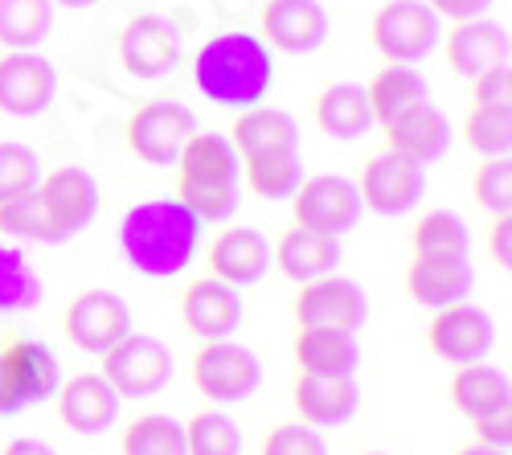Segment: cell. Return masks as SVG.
<instances>
[{
  "mask_svg": "<svg viewBox=\"0 0 512 455\" xmlns=\"http://www.w3.org/2000/svg\"><path fill=\"white\" fill-rule=\"evenodd\" d=\"M201 226L205 222L177 197L140 201L119 222L123 259L132 263V271H140L148 279H173L197 259Z\"/></svg>",
  "mask_w": 512,
  "mask_h": 455,
  "instance_id": "6da1fadb",
  "label": "cell"
},
{
  "mask_svg": "<svg viewBox=\"0 0 512 455\" xmlns=\"http://www.w3.org/2000/svg\"><path fill=\"white\" fill-rule=\"evenodd\" d=\"M193 82L213 107H259L275 87V50L254 33H218L193 58Z\"/></svg>",
  "mask_w": 512,
  "mask_h": 455,
  "instance_id": "7a4b0ae2",
  "label": "cell"
},
{
  "mask_svg": "<svg viewBox=\"0 0 512 455\" xmlns=\"http://www.w3.org/2000/svg\"><path fill=\"white\" fill-rule=\"evenodd\" d=\"M181 205L209 226L230 222L242 205V160L222 132H193L177 156V193Z\"/></svg>",
  "mask_w": 512,
  "mask_h": 455,
  "instance_id": "3957f363",
  "label": "cell"
},
{
  "mask_svg": "<svg viewBox=\"0 0 512 455\" xmlns=\"http://www.w3.org/2000/svg\"><path fill=\"white\" fill-rule=\"evenodd\" d=\"M369 41L390 66H418L439 50L443 17L426 0H390L373 13Z\"/></svg>",
  "mask_w": 512,
  "mask_h": 455,
  "instance_id": "277c9868",
  "label": "cell"
},
{
  "mask_svg": "<svg viewBox=\"0 0 512 455\" xmlns=\"http://www.w3.org/2000/svg\"><path fill=\"white\" fill-rule=\"evenodd\" d=\"M58 386H62V369L50 345L29 337H9L0 345V419L50 402Z\"/></svg>",
  "mask_w": 512,
  "mask_h": 455,
  "instance_id": "5b68a950",
  "label": "cell"
},
{
  "mask_svg": "<svg viewBox=\"0 0 512 455\" xmlns=\"http://www.w3.org/2000/svg\"><path fill=\"white\" fill-rule=\"evenodd\" d=\"M259 382H263V361L254 357V349L238 345L234 337L205 341L193 353V386L213 406L246 402L254 390H259Z\"/></svg>",
  "mask_w": 512,
  "mask_h": 455,
  "instance_id": "8992f818",
  "label": "cell"
},
{
  "mask_svg": "<svg viewBox=\"0 0 512 455\" xmlns=\"http://www.w3.org/2000/svg\"><path fill=\"white\" fill-rule=\"evenodd\" d=\"M103 378L119 398H152L173 378V349L152 333H127L103 353Z\"/></svg>",
  "mask_w": 512,
  "mask_h": 455,
  "instance_id": "52a82bcc",
  "label": "cell"
},
{
  "mask_svg": "<svg viewBox=\"0 0 512 455\" xmlns=\"http://www.w3.org/2000/svg\"><path fill=\"white\" fill-rule=\"evenodd\" d=\"M193 132H197V119L185 103L148 99L144 107L132 111V119H127V148H132L144 164L168 169V164H177V156Z\"/></svg>",
  "mask_w": 512,
  "mask_h": 455,
  "instance_id": "ba28073f",
  "label": "cell"
},
{
  "mask_svg": "<svg viewBox=\"0 0 512 455\" xmlns=\"http://www.w3.org/2000/svg\"><path fill=\"white\" fill-rule=\"evenodd\" d=\"M291 316L300 328H345V333H357L369 320V300L357 279L332 271L300 283V296L291 300Z\"/></svg>",
  "mask_w": 512,
  "mask_h": 455,
  "instance_id": "9c48e42d",
  "label": "cell"
},
{
  "mask_svg": "<svg viewBox=\"0 0 512 455\" xmlns=\"http://www.w3.org/2000/svg\"><path fill=\"white\" fill-rule=\"evenodd\" d=\"M62 333L74 349L103 357L111 345H119L127 333H132V312H127L123 296L107 292V287H87V292H78L66 304Z\"/></svg>",
  "mask_w": 512,
  "mask_h": 455,
  "instance_id": "30bf717a",
  "label": "cell"
},
{
  "mask_svg": "<svg viewBox=\"0 0 512 455\" xmlns=\"http://www.w3.org/2000/svg\"><path fill=\"white\" fill-rule=\"evenodd\" d=\"M291 222L300 230H316V234H328V238H340L349 234L365 205L357 197V185L345 181V177H304V185L295 189L291 197Z\"/></svg>",
  "mask_w": 512,
  "mask_h": 455,
  "instance_id": "8fae6325",
  "label": "cell"
},
{
  "mask_svg": "<svg viewBox=\"0 0 512 455\" xmlns=\"http://www.w3.org/2000/svg\"><path fill=\"white\" fill-rule=\"evenodd\" d=\"M426 193V169L406 156L394 152H377L365 160L361 181H357V197L365 210L381 214V218H398L410 214Z\"/></svg>",
  "mask_w": 512,
  "mask_h": 455,
  "instance_id": "7c38bea8",
  "label": "cell"
},
{
  "mask_svg": "<svg viewBox=\"0 0 512 455\" xmlns=\"http://www.w3.org/2000/svg\"><path fill=\"white\" fill-rule=\"evenodd\" d=\"M426 345L431 353L447 365H472V361H484L496 345V320L472 304H447L431 316V328H426Z\"/></svg>",
  "mask_w": 512,
  "mask_h": 455,
  "instance_id": "4fadbf2b",
  "label": "cell"
},
{
  "mask_svg": "<svg viewBox=\"0 0 512 455\" xmlns=\"http://www.w3.org/2000/svg\"><path fill=\"white\" fill-rule=\"evenodd\" d=\"M41 210H46L54 246L78 238L99 214V181L87 169H58L37 181Z\"/></svg>",
  "mask_w": 512,
  "mask_h": 455,
  "instance_id": "5bb4252c",
  "label": "cell"
},
{
  "mask_svg": "<svg viewBox=\"0 0 512 455\" xmlns=\"http://www.w3.org/2000/svg\"><path fill=\"white\" fill-rule=\"evenodd\" d=\"M58 95V70L37 50H9L0 58V111L33 119Z\"/></svg>",
  "mask_w": 512,
  "mask_h": 455,
  "instance_id": "9a60e30c",
  "label": "cell"
},
{
  "mask_svg": "<svg viewBox=\"0 0 512 455\" xmlns=\"http://www.w3.org/2000/svg\"><path fill=\"white\" fill-rule=\"evenodd\" d=\"M177 312H181L185 333H193L197 341H226L242 324V296H238V287L205 275V279H193L181 292Z\"/></svg>",
  "mask_w": 512,
  "mask_h": 455,
  "instance_id": "2e32d148",
  "label": "cell"
},
{
  "mask_svg": "<svg viewBox=\"0 0 512 455\" xmlns=\"http://www.w3.org/2000/svg\"><path fill=\"white\" fill-rule=\"evenodd\" d=\"M476 287L472 255H414L406 267V296L418 308H447L463 304Z\"/></svg>",
  "mask_w": 512,
  "mask_h": 455,
  "instance_id": "e0dca14e",
  "label": "cell"
},
{
  "mask_svg": "<svg viewBox=\"0 0 512 455\" xmlns=\"http://www.w3.org/2000/svg\"><path fill=\"white\" fill-rule=\"evenodd\" d=\"M119 62L132 78H164L181 62V33L164 17H136L119 33Z\"/></svg>",
  "mask_w": 512,
  "mask_h": 455,
  "instance_id": "ac0fdd59",
  "label": "cell"
},
{
  "mask_svg": "<svg viewBox=\"0 0 512 455\" xmlns=\"http://www.w3.org/2000/svg\"><path fill=\"white\" fill-rule=\"evenodd\" d=\"M263 41L279 54H316L332 25H328V13L320 0H267L263 5Z\"/></svg>",
  "mask_w": 512,
  "mask_h": 455,
  "instance_id": "d6986e66",
  "label": "cell"
},
{
  "mask_svg": "<svg viewBox=\"0 0 512 455\" xmlns=\"http://www.w3.org/2000/svg\"><path fill=\"white\" fill-rule=\"evenodd\" d=\"M205 267L213 279H222L230 287H254L259 279H267V271L275 267L271 259V242L250 230V226H230L209 242L205 251Z\"/></svg>",
  "mask_w": 512,
  "mask_h": 455,
  "instance_id": "ffe728a7",
  "label": "cell"
},
{
  "mask_svg": "<svg viewBox=\"0 0 512 455\" xmlns=\"http://www.w3.org/2000/svg\"><path fill=\"white\" fill-rule=\"evenodd\" d=\"M58 402V419L74 431V435H103L115 427L123 398L111 390V382L103 374H78L70 382L58 386L54 394Z\"/></svg>",
  "mask_w": 512,
  "mask_h": 455,
  "instance_id": "44dd1931",
  "label": "cell"
},
{
  "mask_svg": "<svg viewBox=\"0 0 512 455\" xmlns=\"http://www.w3.org/2000/svg\"><path fill=\"white\" fill-rule=\"evenodd\" d=\"M291 406L300 423L324 431V427H345L353 423L361 406V386L353 378H316V374H295Z\"/></svg>",
  "mask_w": 512,
  "mask_h": 455,
  "instance_id": "7402d4cb",
  "label": "cell"
},
{
  "mask_svg": "<svg viewBox=\"0 0 512 455\" xmlns=\"http://www.w3.org/2000/svg\"><path fill=\"white\" fill-rule=\"evenodd\" d=\"M451 406L467 423H484V419H500L512 415V386L504 369H492L484 361L472 365H455L451 386H447Z\"/></svg>",
  "mask_w": 512,
  "mask_h": 455,
  "instance_id": "603a6c76",
  "label": "cell"
},
{
  "mask_svg": "<svg viewBox=\"0 0 512 455\" xmlns=\"http://www.w3.org/2000/svg\"><path fill=\"white\" fill-rule=\"evenodd\" d=\"M291 357L300 374L353 378L361 365V345L357 333H345V328H295Z\"/></svg>",
  "mask_w": 512,
  "mask_h": 455,
  "instance_id": "cb8c5ba5",
  "label": "cell"
},
{
  "mask_svg": "<svg viewBox=\"0 0 512 455\" xmlns=\"http://www.w3.org/2000/svg\"><path fill=\"white\" fill-rule=\"evenodd\" d=\"M226 140L234 144L238 160H259V156H275V152H300V123L279 107H246L238 111L234 128L226 132Z\"/></svg>",
  "mask_w": 512,
  "mask_h": 455,
  "instance_id": "d4e9b609",
  "label": "cell"
},
{
  "mask_svg": "<svg viewBox=\"0 0 512 455\" xmlns=\"http://www.w3.org/2000/svg\"><path fill=\"white\" fill-rule=\"evenodd\" d=\"M447 148H451V119L431 103H418L414 111H406L386 128V152L406 156L422 164V169L447 156Z\"/></svg>",
  "mask_w": 512,
  "mask_h": 455,
  "instance_id": "484cf974",
  "label": "cell"
},
{
  "mask_svg": "<svg viewBox=\"0 0 512 455\" xmlns=\"http://www.w3.org/2000/svg\"><path fill=\"white\" fill-rule=\"evenodd\" d=\"M447 62L459 78H476L484 70L508 66V29L484 17L455 21V29L447 33Z\"/></svg>",
  "mask_w": 512,
  "mask_h": 455,
  "instance_id": "4316f807",
  "label": "cell"
},
{
  "mask_svg": "<svg viewBox=\"0 0 512 455\" xmlns=\"http://www.w3.org/2000/svg\"><path fill=\"white\" fill-rule=\"evenodd\" d=\"M271 259H275V271L291 283H308V279H320V275H332L336 263H340V242L328 238V234H316V230H300L291 226L275 246H271Z\"/></svg>",
  "mask_w": 512,
  "mask_h": 455,
  "instance_id": "83f0119b",
  "label": "cell"
},
{
  "mask_svg": "<svg viewBox=\"0 0 512 455\" xmlns=\"http://www.w3.org/2000/svg\"><path fill=\"white\" fill-rule=\"evenodd\" d=\"M316 123L332 140H361L373 128L369 95L357 82H332L316 95Z\"/></svg>",
  "mask_w": 512,
  "mask_h": 455,
  "instance_id": "f1b7e54d",
  "label": "cell"
},
{
  "mask_svg": "<svg viewBox=\"0 0 512 455\" xmlns=\"http://www.w3.org/2000/svg\"><path fill=\"white\" fill-rule=\"evenodd\" d=\"M369 107H373V123L390 128L394 119H402L406 111H414L418 103H431V87L414 66H386L369 78Z\"/></svg>",
  "mask_w": 512,
  "mask_h": 455,
  "instance_id": "f546056e",
  "label": "cell"
},
{
  "mask_svg": "<svg viewBox=\"0 0 512 455\" xmlns=\"http://www.w3.org/2000/svg\"><path fill=\"white\" fill-rule=\"evenodd\" d=\"M54 0H0V46L37 50L54 29Z\"/></svg>",
  "mask_w": 512,
  "mask_h": 455,
  "instance_id": "4dcf8cb0",
  "label": "cell"
},
{
  "mask_svg": "<svg viewBox=\"0 0 512 455\" xmlns=\"http://www.w3.org/2000/svg\"><path fill=\"white\" fill-rule=\"evenodd\" d=\"M242 177L259 197L287 201L304 185V152H275V156H259V160H242Z\"/></svg>",
  "mask_w": 512,
  "mask_h": 455,
  "instance_id": "1f68e13d",
  "label": "cell"
},
{
  "mask_svg": "<svg viewBox=\"0 0 512 455\" xmlns=\"http://www.w3.org/2000/svg\"><path fill=\"white\" fill-rule=\"evenodd\" d=\"M414 255H472V230L451 210H431L414 222Z\"/></svg>",
  "mask_w": 512,
  "mask_h": 455,
  "instance_id": "d6a6232c",
  "label": "cell"
},
{
  "mask_svg": "<svg viewBox=\"0 0 512 455\" xmlns=\"http://www.w3.org/2000/svg\"><path fill=\"white\" fill-rule=\"evenodd\" d=\"M41 304V279L29 259L0 238V312H29Z\"/></svg>",
  "mask_w": 512,
  "mask_h": 455,
  "instance_id": "836d02e7",
  "label": "cell"
},
{
  "mask_svg": "<svg viewBox=\"0 0 512 455\" xmlns=\"http://www.w3.org/2000/svg\"><path fill=\"white\" fill-rule=\"evenodd\" d=\"M185 455H242V427L222 410H197L185 423Z\"/></svg>",
  "mask_w": 512,
  "mask_h": 455,
  "instance_id": "e575fe53",
  "label": "cell"
},
{
  "mask_svg": "<svg viewBox=\"0 0 512 455\" xmlns=\"http://www.w3.org/2000/svg\"><path fill=\"white\" fill-rule=\"evenodd\" d=\"M123 455H185V423L173 415H140L123 431Z\"/></svg>",
  "mask_w": 512,
  "mask_h": 455,
  "instance_id": "d590c367",
  "label": "cell"
},
{
  "mask_svg": "<svg viewBox=\"0 0 512 455\" xmlns=\"http://www.w3.org/2000/svg\"><path fill=\"white\" fill-rule=\"evenodd\" d=\"M463 140L480 156H508L512 148V107H472L463 123Z\"/></svg>",
  "mask_w": 512,
  "mask_h": 455,
  "instance_id": "8d00e7d4",
  "label": "cell"
},
{
  "mask_svg": "<svg viewBox=\"0 0 512 455\" xmlns=\"http://www.w3.org/2000/svg\"><path fill=\"white\" fill-rule=\"evenodd\" d=\"M0 234L54 246V234H50V222H46V210H41L37 189H25V193H17L9 201H0Z\"/></svg>",
  "mask_w": 512,
  "mask_h": 455,
  "instance_id": "74e56055",
  "label": "cell"
},
{
  "mask_svg": "<svg viewBox=\"0 0 512 455\" xmlns=\"http://www.w3.org/2000/svg\"><path fill=\"white\" fill-rule=\"evenodd\" d=\"M472 197L488 218H504L512 210V164L508 156H484L472 177Z\"/></svg>",
  "mask_w": 512,
  "mask_h": 455,
  "instance_id": "f35d334b",
  "label": "cell"
},
{
  "mask_svg": "<svg viewBox=\"0 0 512 455\" xmlns=\"http://www.w3.org/2000/svg\"><path fill=\"white\" fill-rule=\"evenodd\" d=\"M41 181V160L29 144H17V140H5L0 144V201H9L25 189H37Z\"/></svg>",
  "mask_w": 512,
  "mask_h": 455,
  "instance_id": "ab89813d",
  "label": "cell"
},
{
  "mask_svg": "<svg viewBox=\"0 0 512 455\" xmlns=\"http://www.w3.org/2000/svg\"><path fill=\"white\" fill-rule=\"evenodd\" d=\"M259 455H328V443L308 423H279L263 435Z\"/></svg>",
  "mask_w": 512,
  "mask_h": 455,
  "instance_id": "60d3db41",
  "label": "cell"
},
{
  "mask_svg": "<svg viewBox=\"0 0 512 455\" xmlns=\"http://www.w3.org/2000/svg\"><path fill=\"white\" fill-rule=\"evenodd\" d=\"M472 107H512V70L496 66L472 78Z\"/></svg>",
  "mask_w": 512,
  "mask_h": 455,
  "instance_id": "b9f144b4",
  "label": "cell"
},
{
  "mask_svg": "<svg viewBox=\"0 0 512 455\" xmlns=\"http://www.w3.org/2000/svg\"><path fill=\"white\" fill-rule=\"evenodd\" d=\"M488 251H492V259H496V267L500 271H508L512 267V218L504 214V218H492V230H488Z\"/></svg>",
  "mask_w": 512,
  "mask_h": 455,
  "instance_id": "7bdbcfd3",
  "label": "cell"
},
{
  "mask_svg": "<svg viewBox=\"0 0 512 455\" xmlns=\"http://www.w3.org/2000/svg\"><path fill=\"white\" fill-rule=\"evenodd\" d=\"M472 431H476V443H484V447H496V451H508L512 447V415L472 423Z\"/></svg>",
  "mask_w": 512,
  "mask_h": 455,
  "instance_id": "ee69618b",
  "label": "cell"
},
{
  "mask_svg": "<svg viewBox=\"0 0 512 455\" xmlns=\"http://www.w3.org/2000/svg\"><path fill=\"white\" fill-rule=\"evenodd\" d=\"M439 17H451V21H472V17H484L492 0H426Z\"/></svg>",
  "mask_w": 512,
  "mask_h": 455,
  "instance_id": "f6af8a7d",
  "label": "cell"
},
{
  "mask_svg": "<svg viewBox=\"0 0 512 455\" xmlns=\"http://www.w3.org/2000/svg\"><path fill=\"white\" fill-rule=\"evenodd\" d=\"M0 455H58V451L41 439H13V443L0 447Z\"/></svg>",
  "mask_w": 512,
  "mask_h": 455,
  "instance_id": "bcb514c9",
  "label": "cell"
},
{
  "mask_svg": "<svg viewBox=\"0 0 512 455\" xmlns=\"http://www.w3.org/2000/svg\"><path fill=\"white\" fill-rule=\"evenodd\" d=\"M455 455H508V451H496V447H484V443H476V439H472V443H463Z\"/></svg>",
  "mask_w": 512,
  "mask_h": 455,
  "instance_id": "7dc6e473",
  "label": "cell"
},
{
  "mask_svg": "<svg viewBox=\"0 0 512 455\" xmlns=\"http://www.w3.org/2000/svg\"><path fill=\"white\" fill-rule=\"evenodd\" d=\"M54 5H66V9H87V5H95V0H54Z\"/></svg>",
  "mask_w": 512,
  "mask_h": 455,
  "instance_id": "c3c4849f",
  "label": "cell"
},
{
  "mask_svg": "<svg viewBox=\"0 0 512 455\" xmlns=\"http://www.w3.org/2000/svg\"><path fill=\"white\" fill-rule=\"evenodd\" d=\"M361 455H386V451H361Z\"/></svg>",
  "mask_w": 512,
  "mask_h": 455,
  "instance_id": "681fc988",
  "label": "cell"
}]
</instances>
